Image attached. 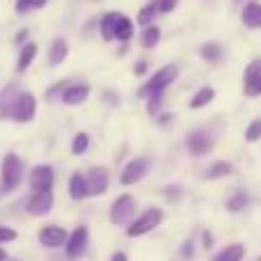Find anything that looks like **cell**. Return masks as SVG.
<instances>
[{"mask_svg": "<svg viewBox=\"0 0 261 261\" xmlns=\"http://www.w3.org/2000/svg\"><path fill=\"white\" fill-rule=\"evenodd\" d=\"M176 76H179V67H176V64H165V67L158 69V71L153 73L142 87H140L138 96L140 99H149V96L163 94V92L176 81Z\"/></svg>", "mask_w": 261, "mask_h": 261, "instance_id": "cell-1", "label": "cell"}, {"mask_svg": "<svg viewBox=\"0 0 261 261\" xmlns=\"http://www.w3.org/2000/svg\"><path fill=\"white\" fill-rule=\"evenodd\" d=\"M161 222H163V211L161 208H147L142 216H138L126 227V234L130 236V239H138V236H144V234H149V231H153Z\"/></svg>", "mask_w": 261, "mask_h": 261, "instance_id": "cell-2", "label": "cell"}, {"mask_svg": "<svg viewBox=\"0 0 261 261\" xmlns=\"http://www.w3.org/2000/svg\"><path fill=\"white\" fill-rule=\"evenodd\" d=\"M135 208H138V204H135L133 195L128 193L119 195L113 202V206H110V222L113 225H130V220L135 216Z\"/></svg>", "mask_w": 261, "mask_h": 261, "instance_id": "cell-3", "label": "cell"}, {"mask_svg": "<svg viewBox=\"0 0 261 261\" xmlns=\"http://www.w3.org/2000/svg\"><path fill=\"white\" fill-rule=\"evenodd\" d=\"M23 179V161L16 153H7L3 161V188L12 190L21 184Z\"/></svg>", "mask_w": 261, "mask_h": 261, "instance_id": "cell-4", "label": "cell"}, {"mask_svg": "<svg viewBox=\"0 0 261 261\" xmlns=\"http://www.w3.org/2000/svg\"><path fill=\"white\" fill-rule=\"evenodd\" d=\"M25 208L30 216H46L53 208V190H35L28 197Z\"/></svg>", "mask_w": 261, "mask_h": 261, "instance_id": "cell-5", "label": "cell"}, {"mask_svg": "<svg viewBox=\"0 0 261 261\" xmlns=\"http://www.w3.org/2000/svg\"><path fill=\"white\" fill-rule=\"evenodd\" d=\"M85 179H87V193H90V197H99L110 186V172L106 167H92Z\"/></svg>", "mask_w": 261, "mask_h": 261, "instance_id": "cell-6", "label": "cell"}, {"mask_svg": "<svg viewBox=\"0 0 261 261\" xmlns=\"http://www.w3.org/2000/svg\"><path fill=\"white\" fill-rule=\"evenodd\" d=\"M147 172H149V161L147 158H133V161L126 163V167L122 170L119 184L122 186H133V184H138L140 179H144Z\"/></svg>", "mask_w": 261, "mask_h": 261, "instance_id": "cell-7", "label": "cell"}, {"mask_svg": "<svg viewBox=\"0 0 261 261\" xmlns=\"http://www.w3.org/2000/svg\"><path fill=\"white\" fill-rule=\"evenodd\" d=\"M87 239H90V234H87V227H76V229L71 231V236L67 239V257L69 259H78L83 257V252H85L87 248Z\"/></svg>", "mask_w": 261, "mask_h": 261, "instance_id": "cell-8", "label": "cell"}, {"mask_svg": "<svg viewBox=\"0 0 261 261\" xmlns=\"http://www.w3.org/2000/svg\"><path fill=\"white\" fill-rule=\"evenodd\" d=\"M53 184H55V172L50 165H37L30 172L32 190H53Z\"/></svg>", "mask_w": 261, "mask_h": 261, "instance_id": "cell-9", "label": "cell"}, {"mask_svg": "<svg viewBox=\"0 0 261 261\" xmlns=\"http://www.w3.org/2000/svg\"><path fill=\"white\" fill-rule=\"evenodd\" d=\"M35 113H37V101H35V96L25 92V94L18 96L12 117L16 119V122H30V119H35Z\"/></svg>", "mask_w": 261, "mask_h": 261, "instance_id": "cell-10", "label": "cell"}, {"mask_svg": "<svg viewBox=\"0 0 261 261\" xmlns=\"http://www.w3.org/2000/svg\"><path fill=\"white\" fill-rule=\"evenodd\" d=\"M67 239L69 234L62 229V227H55V225H48L44 227V229L39 231V243L44 245V248H62V245H67Z\"/></svg>", "mask_w": 261, "mask_h": 261, "instance_id": "cell-11", "label": "cell"}, {"mask_svg": "<svg viewBox=\"0 0 261 261\" xmlns=\"http://www.w3.org/2000/svg\"><path fill=\"white\" fill-rule=\"evenodd\" d=\"M211 147H213V140L206 130H195V133L188 135V151L193 156H204V153L211 151Z\"/></svg>", "mask_w": 261, "mask_h": 261, "instance_id": "cell-12", "label": "cell"}, {"mask_svg": "<svg viewBox=\"0 0 261 261\" xmlns=\"http://www.w3.org/2000/svg\"><path fill=\"white\" fill-rule=\"evenodd\" d=\"M16 90L18 87L14 85V83H9V85L0 92V119L12 117L14 106H16V101H18V92Z\"/></svg>", "mask_w": 261, "mask_h": 261, "instance_id": "cell-13", "label": "cell"}, {"mask_svg": "<svg viewBox=\"0 0 261 261\" xmlns=\"http://www.w3.org/2000/svg\"><path fill=\"white\" fill-rule=\"evenodd\" d=\"M241 18H243V25L250 28V30H259L261 28V3H245L243 12H241Z\"/></svg>", "mask_w": 261, "mask_h": 261, "instance_id": "cell-14", "label": "cell"}, {"mask_svg": "<svg viewBox=\"0 0 261 261\" xmlns=\"http://www.w3.org/2000/svg\"><path fill=\"white\" fill-rule=\"evenodd\" d=\"M90 96V87L87 85H69L67 90L62 92V101L67 106H78Z\"/></svg>", "mask_w": 261, "mask_h": 261, "instance_id": "cell-15", "label": "cell"}, {"mask_svg": "<svg viewBox=\"0 0 261 261\" xmlns=\"http://www.w3.org/2000/svg\"><path fill=\"white\" fill-rule=\"evenodd\" d=\"M35 58H37V44H35V41H28V44H23L21 50H18V64H16L18 73L25 71V69L32 64V60H35Z\"/></svg>", "mask_w": 261, "mask_h": 261, "instance_id": "cell-16", "label": "cell"}, {"mask_svg": "<svg viewBox=\"0 0 261 261\" xmlns=\"http://www.w3.org/2000/svg\"><path fill=\"white\" fill-rule=\"evenodd\" d=\"M245 257V248L241 243H231L227 248H222L220 252L213 257V261H243Z\"/></svg>", "mask_w": 261, "mask_h": 261, "instance_id": "cell-17", "label": "cell"}, {"mask_svg": "<svg viewBox=\"0 0 261 261\" xmlns=\"http://www.w3.org/2000/svg\"><path fill=\"white\" fill-rule=\"evenodd\" d=\"M69 195H71V199H85L87 195V179L83 174H71V179H69Z\"/></svg>", "mask_w": 261, "mask_h": 261, "instance_id": "cell-18", "label": "cell"}, {"mask_svg": "<svg viewBox=\"0 0 261 261\" xmlns=\"http://www.w3.org/2000/svg\"><path fill=\"white\" fill-rule=\"evenodd\" d=\"M213 99H216V90H213V87H202V90H197L195 96L190 99V108L199 110V108H204V106L211 103Z\"/></svg>", "mask_w": 261, "mask_h": 261, "instance_id": "cell-19", "label": "cell"}, {"mask_svg": "<svg viewBox=\"0 0 261 261\" xmlns=\"http://www.w3.org/2000/svg\"><path fill=\"white\" fill-rule=\"evenodd\" d=\"M117 18H119V12L103 14V18H101V37H103L106 41L115 39V25H117Z\"/></svg>", "mask_w": 261, "mask_h": 261, "instance_id": "cell-20", "label": "cell"}, {"mask_svg": "<svg viewBox=\"0 0 261 261\" xmlns=\"http://www.w3.org/2000/svg\"><path fill=\"white\" fill-rule=\"evenodd\" d=\"M130 37H133V23H130L128 16L119 14L117 25H115V39L117 41H128Z\"/></svg>", "mask_w": 261, "mask_h": 261, "instance_id": "cell-21", "label": "cell"}, {"mask_svg": "<svg viewBox=\"0 0 261 261\" xmlns=\"http://www.w3.org/2000/svg\"><path fill=\"white\" fill-rule=\"evenodd\" d=\"M199 55H202V60H206V62H220L222 46L218 44V41H206V44H202V48H199Z\"/></svg>", "mask_w": 261, "mask_h": 261, "instance_id": "cell-22", "label": "cell"}, {"mask_svg": "<svg viewBox=\"0 0 261 261\" xmlns=\"http://www.w3.org/2000/svg\"><path fill=\"white\" fill-rule=\"evenodd\" d=\"M67 53H69V48H67V41L62 39V37H58V39L50 44V55H48V60H50V64H60V62H64V58H67Z\"/></svg>", "mask_w": 261, "mask_h": 261, "instance_id": "cell-23", "label": "cell"}, {"mask_svg": "<svg viewBox=\"0 0 261 261\" xmlns=\"http://www.w3.org/2000/svg\"><path fill=\"white\" fill-rule=\"evenodd\" d=\"M156 14H158V0H151V3H147L142 9L138 12V23L142 28H147V25H151V21L156 18Z\"/></svg>", "mask_w": 261, "mask_h": 261, "instance_id": "cell-24", "label": "cell"}, {"mask_svg": "<svg viewBox=\"0 0 261 261\" xmlns=\"http://www.w3.org/2000/svg\"><path fill=\"white\" fill-rule=\"evenodd\" d=\"M161 41V30H158L156 25H147L142 30V37H140V44H142V48H153V46Z\"/></svg>", "mask_w": 261, "mask_h": 261, "instance_id": "cell-25", "label": "cell"}, {"mask_svg": "<svg viewBox=\"0 0 261 261\" xmlns=\"http://www.w3.org/2000/svg\"><path fill=\"white\" fill-rule=\"evenodd\" d=\"M248 195L243 193V190H236L234 195H231L229 199H227V211H231V213H239V211H243L245 206H248Z\"/></svg>", "mask_w": 261, "mask_h": 261, "instance_id": "cell-26", "label": "cell"}, {"mask_svg": "<svg viewBox=\"0 0 261 261\" xmlns=\"http://www.w3.org/2000/svg\"><path fill=\"white\" fill-rule=\"evenodd\" d=\"M229 174H231V165L225 161L213 163V165L206 170V179H222V176H229Z\"/></svg>", "mask_w": 261, "mask_h": 261, "instance_id": "cell-27", "label": "cell"}, {"mask_svg": "<svg viewBox=\"0 0 261 261\" xmlns=\"http://www.w3.org/2000/svg\"><path fill=\"white\" fill-rule=\"evenodd\" d=\"M257 78H261V58L257 60H252V62L245 67V76H243V81H245V85H250V83H254Z\"/></svg>", "mask_w": 261, "mask_h": 261, "instance_id": "cell-28", "label": "cell"}, {"mask_svg": "<svg viewBox=\"0 0 261 261\" xmlns=\"http://www.w3.org/2000/svg\"><path fill=\"white\" fill-rule=\"evenodd\" d=\"M87 147H90V138H87V133H78L76 138H73L71 151L76 153V156H81V153H85V151H87Z\"/></svg>", "mask_w": 261, "mask_h": 261, "instance_id": "cell-29", "label": "cell"}, {"mask_svg": "<svg viewBox=\"0 0 261 261\" xmlns=\"http://www.w3.org/2000/svg\"><path fill=\"white\" fill-rule=\"evenodd\" d=\"M245 140H248V142L261 140V119H252V122H250V126L245 128Z\"/></svg>", "mask_w": 261, "mask_h": 261, "instance_id": "cell-30", "label": "cell"}, {"mask_svg": "<svg viewBox=\"0 0 261 261\" xmlns=\"http://www.w3.org/2000/svg\"><path fill=\"white\" fill-rule=\"evenodd\" d=\"M245 96H261V78H257L254 83H250V85H245Z\"/></svg>", "mask_w": 261, "mask_h": 261, "instance_id": "cell-31", "label": "cell"}, {"mask_svg": "<svg viewBox=\"0 0 261 261\" xmlns=\"http://www.w3.org/2000/svg\"><path fill=\"white\" fill-rule=\"evenodd\" d=\"M14 239H16V231L9 229V227H3V225H0V245H3V243H9V241H14Z\"/></svg>", "mask_w": 261, "mask_h": 261, "instance_id": "cell-32", "label": "cell"}, {"mask_svg": "<svg viewBox=\"0 0 261 261\" xmlns=\"http://www.w3.org/2000/svg\"><path fill=\"white\" fill-rule=\"evenodd\" d=\"M161 103H163V94L149 96V115H156L161 110Z\"/></svg>", "mask_w": 261, "mask_h": 261, "instance_id": "cell-33", "label": "cell"}, {"mask_svg": "<svg viewBox=\"0 0 261 261\" xmlns=\"http://www.w3.org/2000/svg\"><path fill=\"white\" fill-rule=\"evenodd\" d=\"M30 9H35V0H16L18 14H25V12H30Z\"/></svg>", "mask_w": 261, "mask_h": 261, "instance_id": "cell-34", "label": "cell"}, {"mask_svg": "<svg viewBox=\"0 0 261 261\" xmlns=\"http://www.w3.org/2000/svg\"><path fill=\"white\" fill-rule=\"evenodd\" d=\"M176 3H179V0H158V12H163V14L172 12V9L176 7Z\"/></svg>", "mask_w": 261, "mask_h": 261, "instance_id": "cell-35", "label": "cell"}, {"mask_svg": "<svg viewBox=\"0 0 261 261\" xmlns=\"http://www.w3.org/2000/svg\"><path fill=\"white\" fill-rule=\"evenodd\" d=\"M193 254H195V243H193V241H186V243H184V250H181V257H184V259H190Z\"/></svg>", "mask_w": 261, "mask_h": 261, "instance_id": "cell-36", "label": "cell"}, {"mask_svg": "<svg viewBox=\"0 0 261 261\" xmlns=\"http://www.w3.org/2000/svg\"><path fill=\"white\" fill-rule=\"evenodd\" d=\"M62 87H69V83H67V81H62V83H58V85H55V87H50V90L46 92V99H53V96L58 94V92L62 90Z\"/></svg>", "mask_w": 261, "mask_h": 261, "instance_id": "cell-37", "label": "cell"}, {"mask_svg": "<svg viewBox=\"0 0 261 261\" xmlns=\"http://www.w3.org/2000/svg\"><path fill=\"white\" fill-rule=\"evenodd\" d=\"M202 236H204V245H202V248H204V250H211V248H213V236L208 234V231H204Z\"/></svg>", "mask_w": 261, "mask_h": 261, "instance_id": "cell-38", "label": "cell"}, {"mask_svg": "<svg viewBox=\"0 0 261 261\" xmlns=\"http://www.w3.org/2000/svg\"><path fill=\"white\" fill-rule=\"evenodd\" d=\"M133 71H135V76H142V73L147 71V62H144V60H140V62L135 64V69H133Z\"/></svg>", "mask_w": 261, "mask_h": 261, "instance_id": "cell-39", "label": "cell"}, {"mask_svg": "<svg viewBox=\"0 0 261 261\" xmlns=\"http://www.w3.org/2000/svg\"><path fill=\"white\" fill-rule=\"evenodd\" d=\"M165 195L170 199H176V197H179V188H165Z\"/></svg>", "mask_w": 261, "mask_h": 261, "instance_id": "cell-40", "label": "cell"}, {"mask_svg": "<svg viewBox=\"0 0 261 261\" xmlns=\"http://www.w3.org/2000/svg\"><path fill=\"white\" fill-rule=\"evenodd\" d=\"M110 261H128V259H126V254H124V252H115Z\"/></svg>", "mask_w": 261, "mask_h": 261, "instance_id": "cell-41", "label": "cell"}, {"mask_svg": "<svg viewBox=\"0 0 261 261\" xmlns=\"http://www.w3.org/2000/svg\"><path fill=\"white\" fill-rule=\"evenodd\" d=\"M25 37H28V30H21V32L16 35V41L21 44V41H25Z\"/></svg>", "mask_w": 261, "mask_h": 261, "instance_id": "cell-42", "label": "cell"}, {"mask_svg": "<svg viewBox=\"0 0 261 261\" xmlns=\"http://www.w3.org/2000/svg\"><path fill=\"white\" fill-rule=\"evenodd\" d=\"M46 5V0H35V9H39V7H44Z\"/></svg>", "mask_w": 261, "mask_h": 261, "instance_id": "cell-43", "label": "cell"}, {"mask_svg": "<svg viewBox=\"0 0 261 261\" xmlns=\"http://www.w3.org/2000/svg\"><path fill=\"white\" fill-rule=\"evenodd\" d=\"M5 259H7V252H5V250L0 248V261H5Z\"/></svg>", "mask_w": 261, "mask_h": 261, "instance_id": "cell-44", "label": "cell"}, {"mask_svg": "<svg viewBox=\"0 0 261 261\" xmlns=\"http://www.w3.org/2000/svg\"><path fill=\"white\" fill-rule=\"evenodd\" d=\"M234 3H239V5H241V3H245V0H234ZM248 3H252V0H248Z\"/></svg>", "mask_w": 261, "mask_h": 261, "instance_id": "cell-45", "label": "cell"}]
</instances>
